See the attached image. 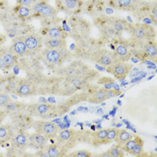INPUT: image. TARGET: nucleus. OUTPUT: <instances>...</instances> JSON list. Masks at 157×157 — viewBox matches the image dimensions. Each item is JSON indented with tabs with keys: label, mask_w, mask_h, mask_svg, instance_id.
I'll return each instance as SVG.
<instances>
[{
	"label": "nucleus",
	"mask_w": 157,
	"mask_h": 157,
	"mask_svg": "<svg viewBox=\"0 0 157 157\" xmlns=\"http://www.w3.org/2000/svg\"><path fill=\"white\" fill-rule=\"evenodd\" d=\"M11 136V130L6 126L0 125V140H5Z\"/></svg>",
	"instance_id": "a878e982"
},
{
	"label": "nucleus",
	"mask_w": 157,
	"mask_h": 157,
	"mask_svg": "<svg viewBox=\"0 0 157 157\" xmlns=\"http://www.w3.org/2000/svg\"><path fill=\"white\" fill-rule=\"evenodd\" d=\"M145 54L148 56V57H151V58H155L157 55V50L155 46L152 43L150 44H147L146 46H145Z\"/></svg>",
	"instance_id": "393cba45"
},
{
	"label": "nucleus",
	"mask_w": 157,
	"mask_h": 157,
	"mask_svg": "<svg viewBox=\"0 0 157 157\" xmlns=\"http://www.w3.org/2000/svg\"><path fill=\"white\" fill-rule=\"evenodd\" d=\"M64 3H65V6L68 9H75L77 6V1L76 0H65Z\"/></svg>",
	"instance_id": "2f4dec72"
},
{
	"label": "nucleus",
	"mask_w": 157,
	"mask_h": 157,
	"mask_svg": "<svg viewBox=\"0 0 157 157\" xmlns=\"http://www.w3.org/2000/svg\"><path fill=\"white\" fill-rule=\"evenodd\" d=\"M47 154L43 155L44 156H48V157H58L61 155V151L60 148L56 145H51L48 146L47 148Z\"/></svg>",
	"instance_id": "dca6fc26"
},
{
	"label": "nucleus",
	"mask_w": 157,
	"mask_h": 157,
	"mask_svg": "<svg viewBox=\"0 0 157 157\" xmlns=\"http://www.w3.org/2000/svg\"><path fill=\"white\" fill-rule=\"evenodd\" d=\"M62 49H54V48H48L45 52V59L49 64L53 65H58L61 63L63 60V53L61 51Z\"/></svg>",
	"instance_id": "7ed1b4c3"
},
{
	"label": "nucleus",
	"mask_w": 157,
	"mask_h": 157,
	"mask_svg": "<svg viewBox=\"0 0 157 157\" xmlns=\"http://www.w3.org/2000/svg\"><path fill=\"white\" fill-rule=\"evenodd\" d=\"M46 45L48 48L54 49H63L66 47V43L62 39H55V38H48L46 41Z\"/></svg>",
	"instance_id": "9d476101"
},
{
	"label": "nucleus",
	"mask_w": 157,
	"mask_h": 157,
	"mask_svg": "<svg viewBox=\"0 0 157 157\" xmlns=\"http://www.w3.org/2000/svg\"><path fill=\"white\" fill-rule=\"evenodd\" d=\"M51 109H52V107L46 103H40V104H36L33 106V111L39 115H45L48 112H49Z\"/></svg>",
	"instance_id": "4468645a"
},
{
	"label": "nucleus",
	"mask_w": 157,
	"mask_h": 157,
	"mask_svg": "<svg viewBox=\"0 0 157 157\" xmlns=\"http://www.w3.org/2000/svg\"><path fill=\"white\" fill-rule=\"evenodd\" d=\"M109 72L111 73L117 79H124L128 74L131 70V66L125 64L123 62L117 63V64H111L109 66Z\"/></svg>",
	"instance_id": "f257e3e1"
},
{
	"label": "nucleus",
	"mask_w": 157,
	"mask_h": 157,
	"mask_svg": "<svg viewBox=\"0 0 157 157\" xmlns=\"http://www.w3.org/2000/svg\"><path fill=\"white\" fill-rule=\"evenodd\" d=\"M24 41L28 51H34V50L38 49L39 46H40L39 38L36 35H33V34L27 35L24 39Z\"/></svg>",
	"instance_id": "6e6552de"
},
{
	"label": "nucleus",
	"mask_w": 157,
	"mask_h": 157,
	"mask_svg": "<svg viewBox=\"0 0 157 157\" xmlns=\"http://www.w3.org/2000/svg\"><path fill=\"white\" fill-rule=\"evenodd\" d=\"M143 149H144V143H143V140L136 136V145L134 146L133 150L130 154H132L133 155H141V154L143 153Z\"/></svg>",
	"instance_id": "f3484780"
},
{
	"label": "nucleus",
	"mask_w": 157,
	"mask_h": 157,
	"mask_svg": "<svg viewBox=\"0 0 157 157\" xmlns=\"http://www.w3.org/2000/svg\"><path fill=\"white\" fill-rule=\"evenodd\" d=\"M117 94H118V92H116L114 90L100 89L90 97L89 101L94 102V103H99V102H101V101H105L106 99H109L110 97L115 96Z\"/></svg>",
	"instance_id": "f03ea898"
},
{
	"label": "nucleus",
	"mask_w": 157,
	"mask_h": 157,
	"mask_svg": "<svg viewBox=\"0 0 157 157\" xmlns=\"http://www.w3.org/2000/svg\"><path fill=\"white\" fill-rule=\"evenodd\" d=\"M59 128L53 122H44L40 126V133L46 137H55L58 135Z\"/></svg>",
	"instance_id": "39448f33"
},
{
	"label": "nucleus",
	"mask_w": 157,
	"mask_h": 157,
	"mask_svg": "<svg viewBox=\"0 0 157 157\" xmlns=\"http://www.w3.org/2000/svg\"><path fill=\"white\" fill-rule=\"evenodd\" d=\"M154 15L156 18V8H155V10H154Z\"/></svg>",
	"instance_id": "e433bc0d"
},
{
	"label": "nucleus",
	"mask_w": 157,
	"mask_h": 157,
	"mask_svg": "<svg viewBox=\"0 0 157 157\" xmlns=\"http://www.w3.org/2000/svg\"><path fill=\"white\" fill-rule=\"evenodd\" d=\"M74 131L71 129H63L59 134V139L62 142H67L74 136Z\"/></svg>",
	"instance_id": "a211bd4d"
},
{
	"label": "nucleus",
	"mask_w": 157,
	"mask_h": 157,
	"mask_svg": "<svg viewBox=\"0 0 157 157\" xmlns=\"http://www.w3.org/2000/svg\"><path fill=\"white\" fill-rule=\"evenodd\" d=\"M48 35L49 38H55V39H62L64 38L63 32L59 27H52L48 30Z\"/></svg>",
	"instance_id": "aec40b11"
},
{
	"label": "nucleus",
	"mask_w": 157,
	"mask_h": 157,
	"mask_svg": "<svg viewBox=\"0 0 157 157\" xmlns=\"http://www.w3.org/2000/svg\"><path fill=\"white\" fill-rule=\"evenodd\" d=\"M97 62L104 67H109L110 66L112 63H113V60H112V57L109 55V54H102L100 56L99 59L97 60Z\"/></svg>",
	"instance_id": "412c9836"
},
{
	"label": "nucleus",
	"mask_w": 157,
	"mask_h": 157,
	"mask_svg": "<svg viewBox=\"0 0 157 157\" xmlns=\"http://www.w3.org/2000/svg\"><path fill=\"white\" fill-rule=\"evenodd\" d=\"M117 4L120 7H128L132 4V0H117Z\"/></svg>",
	"instance_id": "473e14b6"
},
{
	"label": "nucleus",
	"mask_w": 157,
	"mask_h": 157,
	"mask_svg": "<svg viewBox=\"0 0 157 157\" xmlns=\"http://www.w3.org/2000/svg\"><path fill=\"white\" fill-rule=\"evenodd\" d=\"M6 67H7L6 65V62L4 60L2 55L0 54V69H4V68H6Z\"/></svg>",
	"instance_id": "f704fd0d"
},
{
	"label": "nucleus",
	"mask_w": 157,
	"mask_h": 157,
	"mask_svg": "<svg viewBox=\"0 0 157 157\" xmlns=\"http://www.w3.org/2000/svg\"><path fill=\"white\" fill-rule=\"evenodd\" d=\"M30 141L32 144L39 147H44L48 143V137H46L41 133L33 134L30 136Z\"/></svg>",
	"instance_id": "1a4fd4ad"
},
{
	"label": "nucleus",
	"mask_w": 157,
	"mask_h": 157,
	"mask_svg": "<svg viewBox=\"0 0 157 157\" xmlns=\"http://www.w3.org/2000/svg\"><path fill=\"white\" fill-rule=\"evenodd\" d=\"M69 156H75V157H90L92 156V154L89 151L86 150H78L75 153H72L69 155Z\"/></svg>",
	"instance_id": "7c9ffc66"
},
{
	"label": "nucleus",
	"mask_w": 157,
	"mask_h": 157,
	"mask_svg": "<svg viewBox=\"0 0 157 157\" xmlns=\"http://www.w3.org/2000/svg\"><path fill=\"white\" fill-rule=\"evenodd\" d=\"M115 52H116V55L118 57H120L121 59H124V60L128 59V57H129V55H130L128 48H127V46L124 45V44H119V45H117L116 48H115Z\"/></svg>",
	"instance_id": "f8f14e48"
},
{
	"label": "nucleus",
	"mask_w": 157,
	"mask_h": 157,
	"mask_svg": "<svg viewBox=\"0 0 157 157\" xmlns=\"http://www.w3.org/2000/svg\"><path fill=\"white\" fill-rule=\"evenodd\" d=\"M34 92V87L33 84L29 81H20L18 86L16 88V91L15 93L19 95V96L22 97H26L29 96V95H32Z\"/></svg>",
	"instance_id": "20e7f679"
},
{
	"label": "nucleus",
	"mask_w": 157,
	"mask_h": 157,
	"mask_svg": "<svg viewBox=\"0 0 157 157\" xmlns=\"http://www.w3.org/2000/svg\"><path fill=\"white\" fill-rule=\"evenodd\" d=\"M27 48L25 46L24 40L17 39L13 41L12 47H11V52L15 57H23L27 53Z\"/></svg>",
	"instance_id": "0eeeda50"
},
{
	"label": "nucleus",
	"mask_w": 157,
	"mask_h": 157,
	"mask_svg": "<svg viewBox=\"0 0 157 157\" xmlns=\"http://www.w3.org/2000/svg\"><path fill=\"white\" fill-rule=\"evenodd\" d=\"M17 14L20 16V17H23V18H25V17H28L30 14H31V10L29 7L27 6H21L17 11Z\"/></svg>",
	"instance_id": "c85d7f7f"
},
{
	"label": "nucleus",
	"mask_w": 157,
	"mask_h": 157,
	"mask_svg": "<svg viewBox=\"0 0 157 157\" xmlns=\"http://www.w3.org/2000/svg\"><path fill=\"white\" fill-rule=\"evenodd\" d=\"M3 121V117H2V115L0 114V125H1V122Z\"/></svg>",
	"instance_id": "4c0bfd02"
},
{
	"label": "nucleus",
	"mask_w": 157,
	"mask_h": 157,
	"mask_svg": "<svg viewBox=\"0 0 157 157\" xmlns=\"http://www.w3.org/2000/svg\"><path fill=\"white\" fill-rule=\"evenodd\" d=\"M114 29L118 32H121V31H123V25L120 23H116L114 24Z\"/></svg>",
	"instance_id": "c9c22d12"
},
{
	"label": "nucleus",
	"mask_w": 157,
	"mask_h": 157,
	"mask_svg": "<svg viewBox=\"0 0 157 157\" xmlns=\"http://www.w3.org/2000/svg\"><path fill=\"white\" fill-rule=\"evenodd\" d=\"M106 136H107V129H101L94 135V141L97 143H103L104 144L105 139H106Z\"/></svg>",
	"instance_id": "4be33fe9"
},
{
	"label": "nucleus",
	"mask_w": 157,
	"mask_h": 157,
	"mask_svg": "<svg viewBox=\"0 0 157 157\" xmlns=\"http://www.w3.org/2000/svg\"><path fill=\"white\" fill-rule=\"evenodd\" d=\"M1 55L6 62V65L7 67H13L16 64V57L11 52V50L10 51H3L1 53Z\"/></svg>",
	"instance_id": "ddd939ff"
},
{
	"label": "nucleus",
	"mask_w": 157,
	"mask_h": 157,
	"mask_svg": "<svg viewBox=\"0 0 157 157\" xmlns=\"http://www.w3.org/2000/svg\"><path fill=\"white\" fill-rule=\"evenodd\" d=\"M13 144L19 148H24L27 145V136L23 133L16 135L13 138Z\"/></svg>",
	"instance_id": "2eb2a0df"
},
{
	"label": "nucleus",
	"mask_w": 157,
	"mask_h": 157,
	"mask_svg": "<svg viewBox=\"0 0 157 157\" xmlns=\"http://www.w3.org/2000/svg\"><path fill=\"white\" fill-rule=\"evenodd\" d=\"M33 10L42 16H52L56 13L55 9L46 3H38L33 6Z\"/></svg>",
	"instance_id": "423d86ee"
},
{
	"label": "nucleus",
	"mask_w": 157,
	"mask_h": 157,
	"mask_svg": "<svg viewBox=\"0 0 157 157\" xmlns=\"http://www.w3.org/2000/svg\"><path fill=\"white\" fill-rule=\"evenodd\" d=\"M18 84H19V81L16 79V78H12L9 80V82L7 83L6 85V90L8 92H15L16 91V88L18 86Z\"/></svg>",
	"instance_id": "cd10ccee"
},
{
	"label": "nucleus",
	"mask_w": 157,
	"mask_h": 157,
	"mask_svg": "<svg viewBox=\"0 0 157 157\" xmlns=\"http://www.w3.org/2000/svg\"><path fill=\"white\" fill-rule=\"evenodd\" d=\"M109 157H122L124 156V150L122 149V146L118 145L108 150Z\"/></svg>",
	"instance_id": "6ab92c4d"
},
{
	"label": "nucleus",
	"mask_w": 157,
	"mask_h": 157,
	"mask_svg": "<svg viewBox=\"0 0 157 157\" xmlns=\"http://www.w3.org/2000/svg\"><path fill=\"white\" fill-rule=\"evenodd\" d=\"M132 137H133V135L131 133H129L128 131L123 130V129H121V130L119 129V133H118L116 138H115V141L118 143V145H124L128 140L132 138Z\"/></svg>",
	"instance_id": "9b49d317"
},
{
	"label": "nucleus",
	"mask_w": 157,
	"mask_h": 157,
	"mask_svg": "<svg viewBox=\"0 0 157 157\" xmlns=\"http://www.w3.org/2000/svg\"><path fill=\"white\" fill-rule=\"evenodd\" d=\"M11 102V99L9 95L6 93H0V106L5 107L8 106Z\"/></svg>",
	"instance_id": "bb28decb"
},
{
	"label": "nucleus",
	"mask_w": 157,
	"mask_h": 157,
	"mask_svg": "<svg viewBox=\"0 0 157 157\" xmlns=\"http://www.w3.org/2000/svg\"><path fill=\"white\" fill-rule=\"evenodd\" d=\"M136 136H135V137H132V138H130L129 140H128L124 145H122V149L125 151V152H127V153H131L132 152V150H133L134 146L136 145Z\"/></svg>",
	"instance_id": "5701e85b"
},
{
	"label": "nucleus",
	"mask_w": 157,
	"mask_h": 157,
	"mask_svg": "<svg viewBox=\"0 0 157 157\" xmlns=\"http://www.w3.org/2000/svg\"><path fill=\"white\" fill-rule=\"evenodd\" d=\"M118 133H119V129H117V128H109V129H107V136H106V139H105V143L104 144H107L109 142L114 141Z\"/></svg>",
	"instance_id": "b1692460"
},
{
	"label": "nucleus",
	"mask_w": 157,
	"mask_h": 157,
	"mask_svg": "<svg viewBox=\"0 0 157 157\" xmlns=\"http://www.w3.org/2000/svg\"><path fill=\"white\" fill-rule=\"evenodd\" d=\"M133 34L134 36L137 38V39H144L146 36L145 30L144 28H141V27H137V28L134 29Z\"/></svg>",
	"instance_id": "c756f323"
},
{
	"label": "nucleus",
	"mask_w": 157,
	"mask_h": 157,
	"mask_svg": "<svg viewBox=\"0 0 157 157\" xmlns=\"http://www.w3.org/2000/svg\"><path fill=\"white\" fill-rule=\"evenodd\" d=\"M19 3L21 6H31L33 3V0H19Z\"/></svg>",
	"instance_id": "72a5a7b5"
}]
</instances>
